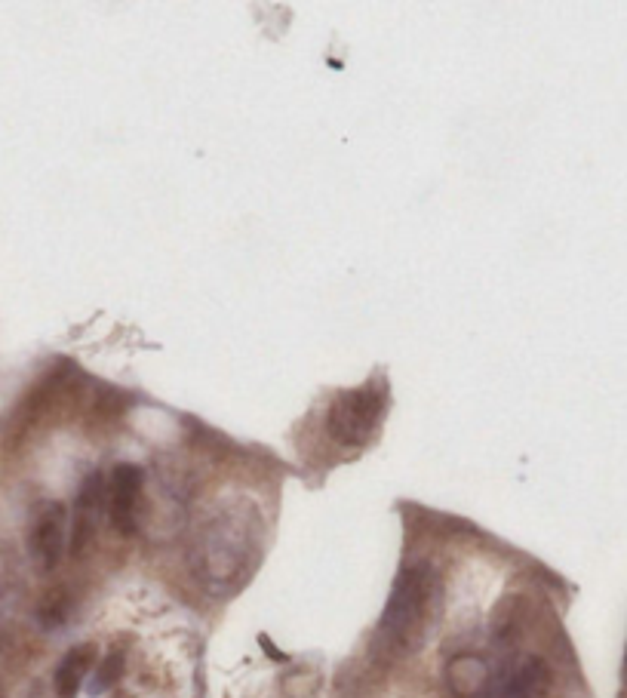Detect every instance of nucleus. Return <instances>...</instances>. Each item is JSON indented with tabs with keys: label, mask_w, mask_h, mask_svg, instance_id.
Returning <instances> with one entry per match:
<instances>
[{
	"label": "nucleus",
	"mask_w": 627,
	"mask_h": 698,
	"mask_svg": "<svg viewBox=\"0 0 627 698\" xmlns=\"http://www.w3.org/2000/svg\"><path fill=\"white\" fill-rule=\"evenodd\" d=\"M142 483L145 474L139 465L123 462L111 471V483H108V517L111 526L120 532V536H133L139 526V496H142Z\"/></svg>",
	"instance_id": "obj_5"
},
{
	"label": "nucleus",
	"mask_w": 627,
	"mask_h": 698,
	"mask_svg": "<svg viewBox=\"0 0 627 698\" xmlns=\"http://www.w3.org/2000/svg\"><path fill=\"white\" fill-rule=\"evenodd\" d=\"M259 554V520L246 508H225L209 517L197 542V572L213 591L243 585Z\"/></svg>",
	"instance_id": "obj_1"
},
{
	"label": "nucleus",
	"mask_w": 627,
	"mask_h": 698,
	"mask_svg": "<svg viewBox=\"0 0 627 698\" xmlns=\"http://www.w3.org/2000/svg\"><path fill=\"white\" fill-rule=\"evenodd\" d=\"M548 686H551V668L532 655V659H526L514 671V677L505 683L498 698H541L548 692Z\"/></svg>",
	"instance_id": "obj_9"
},
{
	"label": "nucleus",
	"mask_w": 627,
	"mask_h": 698,
	"mask_svg": "<svg viewBox=\"0 0 627 698\" xmlns=\"http://www.w3.org/2000/svg\"><path fill=\"white\" fill-rule=\"evenodd\" d=\"M120 674H123V652L111 649V652L105 655V659H102V662H96V668H93L90 695H102V692H108V689L120 680Z\"/></svg>",
	"instance_id": "obj_12"
},
{
	"label": "nucleus",
	"mask_w": 627,
	"mask_h": 698,
	"mask_svg": "<svg viewBox=\"0 0 627 698\" xmlns=\"http://www.w3.org/2000/svg\"><path fill=\"white\" fill-rule=\"evenodd\" d=\"M96 643H77L71 646L62 662L56 665V674H53V689H56V698H77L80 686L87 683V677L93 674L96 668Z\"/></svg>",
	"instance_id": "obj_7"
},
{
	"label": "nucleus",
	"mask_w": 627,
	"mask_h": 698,
	"mask_svg": "<svg viewBox=\"0 0 627 698\" xmlns=\"http://www.w3.org/2000/svg\"><path fill=\"white\" fill-rule=\"evenodd\" d=\"M437 572L428 563L406 566L385 603L382 622H379V637L394 646V649H415L422 640L428 619L437 603Z\"/></svg>",
	"instance_id": "obj_2"
},
{
	"label": "nucleus",
	"mask_w": 627,
	"mask_h": 698,
	"mask_svg": "<svg viewBox=\"0 0 627 698\" xmlns=\"http://www.w3.org/2000/svg\"><path fill=\"white\" fill-rule=\"evenodd\" d=\"M68 511L59 502H44L37 508L31 529H28V554L40 572H53L68 545Z\"/></svg>",
	"instance_id": "obj_4"
},
{
	"label": "nucleus",
	"mask_w": 627,
	"mask_h": 698,
	"mask_svg": "<svg viewBox=\"0 0 627 698\" xmlns=\"http://www.w3.org/2000/svg\"><path fill=\"white\" fill-rule=\"evenodd\" d=\"M382 416H385V388L372 382L336 394L326 416V428L332 440H339L345 446H363L369 434L379 428Z\"/></svg>",
	"instance_id": "obj_3"
},
{
	"label": "nucleus",
	"mask_w": 627,
	"mask_h": 698,
	"mask_svg": "<svg viewBox=\"0 0 627 698\" xmlns=\"http://www.w3.org/2000/svg\"><path fill=\"white\" fill-rule=\"evenodd\" d=\"M16 615H19V588L0 585V652H4L13 640Z\"/></svg>",
	"instance_id": "obj_11"
},
{
	"label": "nucleus",
	"mask_w": 627,
	"mask_h": 698,
	"mask_svg": "<svg viewBox=\"0 0 627 698\" xmlns=\"http://www.w3.org/2000/svg\"><path fill=\"white\" fill-rule=\"evenodd\" d=\"M446 683L455 698H480L489 683V665L474 652L455 655L446 668Z\"/></svg>",
	"instance_id": "obj_8"
},
{
	"label": "nucleus",
	"mask_w": 627,
	"mask_h": 698,
	"mask_svg": "<svg viewBox=\"0 0 627 698\" xmlns=\"http://www.w3.org/2000/svg\"><path fill=\"white\" fill-rule=\"evenodd\" d=\"M624 674H627V655H624Z\"/></svg>",
	"instance_id": "obj_13"
},
{
	"label": "nucleus",
	"mask_w": 627,
	"mask_h": 698,
	"mask_svg": "<svg viewBox=\"0 0 627 698\" xmlns=\"http://www.w3.org/2000/svg\"><path fill=\"white\" fill-rule=\"evenodd\" d=\"M68 612H71L68 594L62 588H53V591H47L44 597H40V603H37V622H40V628L53 631V628H59V625L68 622Z\"/></svg>",
	"instance_id": "obj_10"
},
{
	"label": "nucleus",
	"mask_w": 627,
	"mask_h": 698,
	"mask_svg": "<svg viewBox=\"0 0 627 698\" xmlns=\"http://www.w3.org/2000/svg\"><path fill=\"white\" fill-rule=\"evenodd\" d=\"M0 698H4V695H0Z\"/></svg>",
	"instance_id": "obj_14"
},
{
	"label": "nucleus",
	"mask_w": 627,
	"mask_h": 698,
	"mask_svg": "<svg viewBox=\"0 0 627 698\" xmlns=\"http://www.w3.org/2000/svg\"><path fill=\"white\" fill-rule=\"evenodd\" d=\"M108 499H105V480L99 471L87 474L77 489L74 499V517H71V532H68V545L74 554H83L90 548V542L96 539V526L102 520Z\"/></svg>",
	"instance_id": "obj_6"
}]
</instances>
